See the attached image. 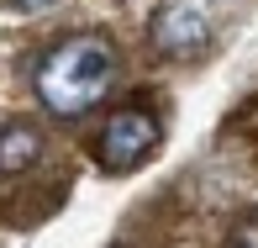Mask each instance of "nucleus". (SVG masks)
Masks as SVG:
<instances>
[{
  "label": "nucleus",
  "instance_id": "1",
  "mask_svg": "<svg viewBox=\"0 0 258 248\" xmlns=\"http://www.w3.org/2000/svg\"><path fill=\"white\" fill-rule=\"evenodd\" d=\"M121 74V58L100 32L63 37L58 48L37 64V101L53 116H85Z\"/></svg>",
  "mask_w": 258,
  "mask_h": 248
},
{
  "label": "nucleus",
  "instance_id": "2",
  "mask_svg": "<svg viewBox=\"0 0 258 248\" xmlns=\"http://www.w3.org/2000/svg\"><path fill=\"white\" fill-rule=\"evenodd\" d=\"M158 137H163V127H158L153 111H143V106H121V111L105 116V127H100V137H95V153H100L105 169H132V164H143L148 153L158 148Z\"/></svg>",
  "mask_w": 258,
  "mask_h": 248
},
{
  "label": "nucleus",
  "instance_id": "3",
  "mask_svg": "<svg viewBox=\"0 0 258 248\" xmlns=\"http://www.w3.org/2000/svg\"><path fill=\"white\" fill-rule=\"evenodd\" d=\"M206 37H211L206 16L190 11V6H169V11L153 16V48L169 53V58H195L206 48Z\"/></svg>",
  "mask_w": 258,
  "mask_h": 248
},
{
  "label": "nucleus",
  "instance_id": "4",
  "mask_svg": "<svg viewBox=\"0 0 258 248\" xmlns=\"http://www.w3.org/2000/svg\"><path fill=\"white\" fill-rule=\"evenodd\" d=\"M42 159V132L27 122H6L0 127V174H27Z\"/></svg>",
  "mask_w": 258,
  "mask_h": 248
},
{
  "label": "nucleus",
  "instance_id": "5",
  "mask_svg": "<svg viewBox=\"0 0 258 248\" xmlns=\"http://www.w3.org/2000/svg\"><path fill=\"white\" fill-rule=\"evenodd\" d=\"M232 248H258V211H248V217L232 227Z\"/></svg>",
  "mask_w": 258,
  "mask_h": 248
},
{
  "label": "nucleus",
  "instance_id": "6",
  "mask_svg": "<svg viewBox=\"0 0 258 248\" xmlns=\"http://www.w3.org/2000/svg\"><path fill=\"white\" fill-rule=\"evenodd\" d=\"M21 11H42V6H53V0H16Z\"/></svg>",
  "mask_w": 258,
  "mask_h": 248
}]
</instances>
